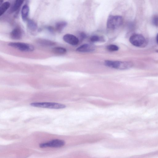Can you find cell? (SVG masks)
Returning a JSON list of instances; mask_svg holds the SVG:
<instances>
[{
    "mask_svg": "<svg viewBox=\"0 0 158 158\" xmlns=\"http://www.w3.org/2000/svg\"><path fill=\"white\" fill-rule=\"evenodd\" d=\"M66 22L61 21L58 22L55 25V29L59 32H61L67 26Z\"/></svg>",
    "mask_w": 158,
    "mask_h": 158,
    "instance_id": "9a60e30c",
    "label": "cell"
},
{
    "mask_svg": "<svg viewBox=\"0 0 158 158\" xmlns=\"http://www.w3.org/2000/svg\"><path fill=\"white\" fill-rule=\"evenodd\" d=\"M94 49V47L92 45L85 44L78 47L76 50L79 52H88L93 51Z\"/></svg>",
    "mask_w": 158,
    "mask_h": 158,
    "instance_id": "9c48e42d",
    "label": "cell"
},
{
    "mask_svg": "<svg viewBox=\"0 0 158 158\" xmlns=\"http://www.w3.org/2000/svg\"><path fill=\"white\" fill-rule=\"evenodd\" d=\"M10 4L8 2H5L2 3L0 7V16L3 15L9 8Z\"/></svg>",
    "mask_w": 158,
    "mask_h": 158,
    "instance_id": "4fadbf2b",
    "label": "cell"
},
{
    "mask_svg": "<svg viewBox=\"0 0 158 158\" xmlns=\"http://www.w3.org/2000/svg\"><path fill=\"white\" fill-rule=\"evenodd\" d=\"M37 43L41 46L46 47H50L54 46L55 43L47 39H39L37 41Z\"/></svg>",
    "mask_w": 158,
    "mask_h": 158,
    "instance_id": "8fae6325",
    "label": "cell"
},
{
    "mask_svg": "<svg viewBox=\"0 0 158 158\" xmlns=\"http://www.w3.org/2000/svg\"><path fill=\"white\" fill-rule=\"evenodd\" d=\"M123 19L120 16H110L107 22V27L111 30H114L119 28L122 25Z\"/></svg>",
    "mask_w": 158,
    "mask_h": 158,
    "instance_id": "7a4b0ae2",
    "label": "cell"
},
{
    "mask_svg": "<svg viewBox=\"0 0 158 158\" xmlns=\"http://www.w3.org/2000/svg\"><path fill=\"white\" fill-rule=\"evenodd\" d=\"M10 36L14 40L20 39L22 36V32L20 29L16 28L14 29L10 33Z\"/></svg>",
    "mask_w": 158,
    "mask_h": 158,
    "instance_id": "30bf717a",
    "label": "cell"
},
{
    "mask_svg": "<svg viewBox=\"0 0 158 158\" xmlns=\"http://www.w3.org/2000/svg\"><path fill=\"white\" fill-rule=\"evenodd\" d=\"M27 21V27L31 31L34 32L37 30V25L34 21L32 20L29 19Z\"/></svg>",
    "mask_w": 158,
    "mask_h": 158,
    "instance_id": "7c38bea8",
    "label": "cell"
},
{
    "mask_svg": "<svg viewBox=\"0 0 158 158\" xmlns=\"http://www.w3.org/2000/svg\"><path fill=\"white\" fill-rule=\"evenodd\" d=\"M29 13V8L28 5L25 4L23 6L21 11L22 19L24 21H27Z\"/></svg>",
    "mask_w": 158,
    "mask_h": 158,
    "instance_id": "ba28073f",
    "label": "cell"
},
{
    "mask_svg": "<svg viewBox=\"0 0 158 158\" xmlns=\"http://www.w3.org/2000/svg\"><path fill=\"white\" fill-rule=\"evenodd\" d=\"M8 45L23 52H30L35 50V47L32 45L23 42H11Z\"/></svg>",
    "mask_w": 158,
    "mask_h": 158,
    "instance_id": "277c9868",
    "label": "cell"
},
{
    "mask_svg": "<svg viewBox=\"0 0 158 158\" xmlns=\"http://www.w3.org/2000/svg\"><path fill=\"white\" fill-rule=\"evenodd\" d=\"M24 2V1L22 0H17L11 8V12L12 13L16 12L21 6Z\"/></svg>",
    "mask_w": 158,
    "mask_h": 158,
    "instance_id": "5bb4252c",
    "label": "cell"
},
{
    "mask_svg": "<svg viewBox=\"0 0 158 158\" xmlns=\"http://www.w3.org/2000/svg\"><path fill=\"white\" fill-rule=\"evenodd\" d=\"M105 65L107 66L120 70H125L129 69L132 65L129 62H120L107 60L105 62Z\"/></svg>",
    "mask_w": 158,
    "mask_h": 158,
    "instance_id": "6da1fadb",
    "label": "cell"
},
{
    "mask_svg": "<svg viewBox=\"0 0 158 158\" xmlns=\"http://www.w3.org/2000/svg\"><path fill=\"white\" fill-rule=\"evenodd\" d=\"M32 106L43 108H48L53 109H60L65 108L64 105L55 103L50 102H35L30 104Z\"/></svg>",
    "mask_w": 158,
    "mask_h": 158,
    "instance_id": "3957f363",
    "label": "cell"
},
{
    "mask_svg": "<svg viewBox=\"0 0 158 158\" xmlns=\"http://www.w3.org/2000/svg\"><path fill=\"white\" fill-rule=\"evenodd\" d=\"M107 49L110 51H116L119 49V47L116 45L111 44L109 45L107 47Z\"/></svg>",
    "mask_w": 158,
    "mask_h": 158,
    "instance_id": "e0dca14e",
    "label": "cell"
},
{
    "mask_svg": "<svg viewBox=\"0 0 158 158\" xmlns=\"http://www.w3.org/2000/svg\"><path fill=\"white\" fill-rule=\"evenodd\" d=\"M81 38L83 39L85 38L86 37V35L84 33H82L81 34Z\"/></svg>",
    "mask_w": 158,
    "mask_h": 158,
    "instance_id": "ffe728a7",
    "label": "cell"
},
{
    "mask_svg": "<svg viewBox=\"0 0 158 158\" xmlns=\"http://www.w3.org/2000/svg\"><path fill=\"white\" fill-rule=\"evenodd\" d=\"M63 38L65 42L72 46H76L79 42V40L76 37L69 34L65 35Z\"/></svg>",
    "mask_w": 158,
    "mask_h": 158,
    "instance_id": "52a82bcc",
    "label": "cell"
},
{
    "mask_svg": "<svg viewBox=\"0 0 158 158\" xmlns=\"http://www.w3.org/2000/svg\"><path fill=\"white\" fill-rule=\"evenodd\" d=\"M101 39L99 37L96 35H94L90 38V40L92 42H96L99 41Z\"/></svg>",
    "mask_w": 158,
    "mask_h": 158,
    "instance_id": "ac0fdd59",
    "label": "cell"
},
{
    "mask_svg": "<svg viewBox=\"0 0 158 158\" xmlns=\"http://www.w3.org/2000/svg\"><path fill=\"white\" fill-rule=\"evenodd\" d=\"M158 53V50L156 51Z\"/></svg>",
    "mask_w": 158,
    "mask_h": 158,
    "instance_id": "603a6c76",
    "label": "cell"
},
{
    "mask_svg": "<svg viewBox=\"0 0 158 158\" xmlns=\"http://www.w3.org/2000/svg\"><path fill=\"white\" fill-rule=\"evenodd\" d=\"M47 29L50 32H53V28L51 27H47Z\"/></svg>",
    "mask_w": 158,
    "mask_h": 158,
    "instance_id": "44dd1931",
    "label": "cell"
},
{
    "mask_svg": "<svg viewBox=\"0 0 158 158\" xmlns=\"http://www.w3.org/2000/svg\"><path fill=\"white\" fill-rule=\"evenodd\" d=\"M65 142L62 140L56 139L48 142H44L39 145V147L41 148H60L65 144Z\"/></svg>",
    "mask_w": 158,
    "mask_h": 158,
    "instance_id": "5b68a950",
    "label": "cell"
},
{
    "mask_svg": "<svg viewBox=\"0 0 158 158\" xmlns=\"http://www.w3.org/2000/svg\"><path fill=\"white\" fill-rule=\"evenodd\" d=\"M53 52L56 54L63 55L65 54L67 52L66 49L61 47H56L53 49Z\"/></svg>",
    "mask_w": 158,
    "mask_h": 158,
    "instance_id": "2e32d148",
    "label": "cell"
},
{
    "mask_svg": "<svg viewBox=\"0 0 158 158\" xmlns=\"http://www.w3.org/2000/svg\"><path fill=\"white\" fill-rule=\"evenodd\" d=\"M129 41L133 46L137 47H143L146 42L145 38L142 35L138 34L134 35L131 36Z\"/></svg>",
    "mask_w": 158,
    "mask_h": 158,
    "instance_id": "8992f818",
    "label": "cell"
},
{
    "mask_svg": "<svg viewBox=\"0 0 158 158\" xmlns=\"http://www.w3.org/2000/svg\"><path fill=\"white\" fill-rule=\"evenodd\" d=\"M156 41L157 44H158V34L156 37Z\"/></svg>",
    "mask_w": 158,
    "mask_h": 158,
    "instance_id": "7402d4cb",
    "label": "cell"
},
{
    "mask_svg": "<svg viewBox=\"0 0 158 158\" xmlns=\"http://www.w3.org/2000/svg\"><path fill=\"white\" fill-rule=\"evenodd\" d=\"M153 25L156 27H158V16H154L153 19Z\"/></svg>",
    "mask_w": 158,
    "mask_h": 158,
    "instance_id": "d6986e66",
    "label": "cell"
}]
</instances>
